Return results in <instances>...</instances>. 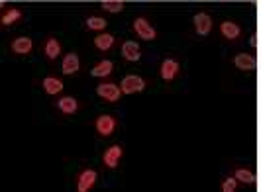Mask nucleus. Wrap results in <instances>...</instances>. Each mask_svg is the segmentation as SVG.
<instances>
[{
  "instance_id": "nucleus-1",
  "label": "nucleus",
  "mask_w": 261,
  "mask_h": 192,
  "mask_svg": "<svg viewBox=\"0 0 261 192\" xmlns=\"http://www.w3.org/2000/svg\"><path fill=\"white\" fill-rule=\"evenodd\" d=\"M96 182H98V171L92 169V167H87V169H83V171L77 173L75 186H77L79 192H89L91 188H94Z\"/></svg>"
},
{
  "instance_id": "nucleus-2",
  "label": "nucleus",
  "mask_w": 261,
  "mask_h": 192,
  "mask_svg": "<svg viewBox=\"0 0 261 192\" xmlns=\"http://www.w3.org/2000/svg\"><path fill=\"white\" fill-rule=\"evenodd\" d=\"M120 89L122 92L128 96V94H138V92H144L147 89V80L140 75H126V77L120 80Z\"/></svg>"
},
{
  "instance_id": "nucleus-3",
  "label": "nucleus",
  "mask_w": 261,
  "mask_h": 192,
  "mask_svg": "<svg viewBox=\"0 0 261 192\" xmlns=\"http://www.w3.org/2000/svg\"><path fill=\"white\" fill-rule=\"evenodd\" d=\"M181 73V63L175 59V57H165L161 61V67H159V77L165 83H173L175 78L179 77Z\"/></svg>"
},
{
  "instance_id": "nucleus-4",
  "label": "nucleus",
  "mask_w": 261,
  "mask_h": 192,
  "mask_svg": "<svg viewBox=\"0 0 261 192\" xmlns=\"http://www.w3.org/2000/svg\"><path fill=\"white\" fill-rule=\"evenodd\" d=\"M116 128H118V120H116V116H112V114H102L94 120V129H96V133L102 135V138H110V135L116 131Z\"/></svg>"
},
{
  "instance_id": "nucleus-5",
  "label": "nucleus",
  "mask_w": 261,
  "mask_h": 192,
  "mask_svg": "<svg viewBox=\"0 0 261 192\" xmlns=\"http://www.w3.org/2000/svg\"><path fill=\"white\" fill-rule=\"evenodd\" d=\"M132 28H134L136 36H138V38H142L144 41H153V39L157 38V30L149 24V20L144 18V16H138V18L134 20Z\"/></svg>"
},
{
  "instance_id": "nucleus-6",
  "label": "nucleus",
  "mask_w": 261,
  "mask_h": 192,
  "mask_svg": "<svg viewBox=\"0 0 261 192\" xmlns=\"http://www.w3.org/2000/svg\"><path fill=\"white\" fill-rule=\"evenodd\" d=\"M96 94H98L105 102H118L124 92L120 89V85H114V83H100V85L96 87Z\"/></svg>"
},
{
  "instance_id": "nucleus-7",
  "label": "nucleus",
  "mask_w": 261,
  "mask_h": 192,
  "mask_svg": "<svg viewBox=\"0 0 261 192\" xmlns=\"http://www.w3.org/2000/svg\"><path fill=\"white\" fill-rule=\"evenodd\" d=\"M120 55H122V59H126L130 63H138L142 59V45L138 41H134V39H128V41L122 43Z\"/></svg>"
},
{
  "instance_id": "nucleus-8",
  "label": "nucleus",
  "mask_w": 261,
  "mask_h": 192,
  "mask_svg": "<svg viewBox=\"0 0 261 192\" xmlns=\"http://www.w3.org/2000/svg\"><path fill=\"white\" fill-rule=\"evenodd\" d=\"M193 26H195L196 36L200 38H206L210 32H212V18L208 12H196L193 16Z\"/></svg>"
},
{
  "instance_id": "nucleus-9",
  "label": "nucleus",
  "mask_w": 261,
  "mask_h": 192,
  "mask_svg": "<svg viewBox=\"0 0 261 192\" xmlns=\"http://www.w3.org/2000/svg\"><path fill=\"white\" fill-rule=\"evenodd\" d=\"M122 155H124V147H122L120 143L106 147L105 153H102V165H105L106 169H116V167L120 165Z\"/></svg>"
},
{
  "instance_id": "nucleus-10",
  "label": "nucleus",
  "mask_w": 261,
  "mask_h": 192,
  "mask_svg": "<svg viewBox=\"0 0 261 192\" xmlns=\"http://www.w3.org/2000/svg\"><path fill=\"white\" fill-rule=\"evenodd\" d=\"M232 65H234L236 69H240V71H253L257 61L249 53H238V55L232 57Z\"/></svg>"
},
{
  "instance_id": "nucleus-11",
  "label": "nucleus",
  "mask_w": 261,
  "mask_h": 192,
  "mask_svg": "<svg viewBox=\"0 0 261 192\" xmlns=\"http://www.w3.org/2000/svg\"><path fill=\"white\" fill-rule=\"evenodd\" d=\"M41 89H43L45 94H49V96H57V94L63 92V80L59 77L49 75V77H45L41 80Z\"/></svg>"
},
{
  "instance_id": "nucleus-12",
  "label": "nucleus",
  "mask_w": 261,
  "mask_h": 192,
  "mask_svg": "<svg viewBox=\"0 0 261 192\" xmlns=\"http://www.w3.org/2000/svg\"><path fill=\"white\" fill-rule=\"evenodd\" d=\"M81 71V59L77 53H67L61 61V73L63 75H75Z\"/></svg>"
},
{
  "instance_id": "nucleus-13",
  "label": "nucleus",
  "mask_w": 261,
  "mask_h": 192,
  "mask_svg": "<svg viewBox=\"0 0 261 192\" xmlns=\"http://www.w3.org/2000/svg\"><path fill=\"white\" fill-rule=\"evenodd\" d=\"M220 34H222L224 39L236 41V39H240V36H242V28H240V24L232 22V20H226V22L220 24Z\"/></svg>"
},
{
  "instance_id": "nucleus-14",
  "label": "nucleus",
  "mask_w": 261,
  "mask_h": 192,
  "mask_svg": "<svg viewBox=\"0 0 261 192\" xmlns=\"http://www.w3.org/2000/svg\"><path fill=\"white\" fill-rule=\"evenodd\" d=\"M10 49L12 53L16 55H28V53L34 51V41L26 36H22V38H16L12 39V43H10Z\"/></svg>"
},
{
  "instance_id": "nucleus-15",
  "label": "nucleus",
  "mask_w": 261,
  "mask_h": 192,
  "mask_svg": "<svg viewBox=\"0 0 261 192\" xmlns=\"http://www.w3.org/2000/svg\"><path fill=\"white\" fill-rule=\"evenodd\" d=\"M112 73H114V63L110 59H102L91 69V77L94 78H106L110 77Z\"/></svg>"
},
{
  "instance_id": "nucleus-16",
  "label": "nucleus",
  "mask_w": 261,
  "mask_h": 192,
  "mask_svg": "<svg viewBox=\"0 0 261 192\" xmlns=\"http://www.w3.org/2000/svg\"><path fill=\"white\" fill-rule=\"evenodd\" d=\"M57 110H59L61 114H65V116L77 114L79 100L75 98V96H61V98L57 100Z\"/></svg>"
},
{
  "instance_id": "nucleus-17",
  "label": "nucleus",
  "mask_w": 261,
  "mask_h": 192,
  "mask_svg": "<svg viewBox=\"0 0 261 192\" xmlns=\"http://www.w3.org/2000/svg\"><path fill=\"white\" fill-rule=\"evenodd\" d=\"M61 51H63V47H61L59 39H55V38L45 39V43H43V55H45L49 61H55V59L61 55Z\"/></svg>"
},
{
  "instance_id": "nucleus-18",
  "label": "nucleus",
  "mask_w": 261,
  "mask_h": 192,
  "mask_svg": "<svg viewBox=\"0 0 261 192\" xmlns=\"http://www.w3.org/2000/svg\"><path fill=\"white\" fill-rule=\"evenodd\" d=\"M114 43H116L114 34H98V36L94 38V47H96L98 51H110V49L114 47Z\"/></svg>"
},
{
  "instance_id": "nucleus-19",
  "label": "nucleus",
  "mask_w": 261,
  "mask_h": 192,
  "mask_svg": "<svg viewBox=\"0 0 261 192\" xmlns=\"http://www.w3.org/2000/svg\"><path fill=\"white\" fill-rule=\"evenodd\" d=\"M20 20H22V10L20 8H10V10L2 12V16H0L2 26H12V24L20 22Z\"/></svg>"
},
{
  "instance_id": "nucleus-20",
  "label": "nucleus",
  "mask_w": 261,
  "mask_h": 192,
  "mask_svg": "<svg viewBox=\"0 0 261 192\" xmlns=\"http://www.w3.org/2000/svg\"><path fill=\"white\" fill-rule=\"evenodd\" d=\"M234 177L238 179V182H244V184H253L255 182V173L248 169V167H240L234 171Z\"/></svg>"
},
{
  "instance_id": "nucleus-21",
  "label": "nucleus",
  "mask_w": 261,
  "mask_h": 192,
  "mask_svg": "<svg viewBox=\"0 0 261 192\" xmlns=\"http://www.w3.org/2000/svg\"><path fill=\"white\" fill-rule=\"evenodd\" d=\"M85 26L89 28L91 32H105L106 28H108V22H106L105 18H100V16H89L85 20Z\"/></svg>"
},
{
  "instance_id": "nucleus-22",
  "label": "nucleus",
  "mask_w": 261,
  "mask_h": 192,
  "mask_svg": "<svg viewBox=\"0 0 261 192\" xmlns=\"http://www.w3.org/2000/svg\"><path fill=\"white\" fill-rule=\"evenodd\" d=\"M100 8L110 14H118L126 8V4H124L122 0H102V2H100Z\"/></svg>"
},
{
  "instance_id": "nucleus-23",
  "label": "nucleus",
  "mask_w": 261,
  "mask_h": 192,
  "mask_svg": "<svg viewBox=\"0 0 261 192\" xmlns=\"http://www.w3.org/2000/svg\"><path fill=\"white\" fill-rule=\"evenodd\" d=\"M220 190L222 192H236L238 190V179L236 177H226L220 184Z\"/></svg>"
},
{
  "instance_id": "nucleus-24",
  "label": "nucleus",
  "mask_w": 261,
  "mask_h": 192,
  "mask_svg": "<svg viewBox=\"0 0 261 192\" xmlns=\"http://www.w3.org/2000/svg\"><path fill=\"white\" fill-rule=\"evenodd\" d=\"M249 45H251V49H255V47H257V38H255V36H251V38H249Z\"/></svg>"
}]
</instances>
